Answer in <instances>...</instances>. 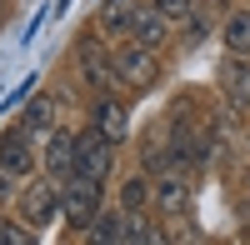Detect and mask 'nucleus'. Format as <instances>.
<instances>
[{"label":"nucleus","mask_w":250,"mask_h":245,"mask_svg":"<svg viewBox=\"0 0 250 245\" xmlns=\"http://www.w3.org/2000/svg\"><path fill=\"white\" fill-rule=\"evenodd\" d=\"M95 215H100V180L75 175L70 185H60V220H70V225H95Z\"/></svg>","instance_id":"f257e3e1"},{"label":"nucleus","mask_w":250,"mask_h":245,"mask_svg":"<svg viewBox=\"0 0 250 245\" xmlns=\"http://www.w3.org/2000/svg\"><path fill=\"white\" fill-rule=\"evenodd\" d=\"M110 165H115V140H105V135L90 125V135L75 140V175H85V180H105Z\"/></svg>","instance_id":"f03ea898"},{"label":"nucleus","mask_w":250,"mask_h":245,"mask_svg":"<svg viewBox=\"0 0 250 245\" xmlns=\"http://www.w3.org/2000/svg\"><path fill=\"white\" fill-rule=\"evenodd\" d=\"M115 75L125 80V85H135V90H145V85H155L160 80V65H155V55H150V45H125L120 55H115Z\"/></svg>","instance_id":"7ed1b4c3"},{"label":"nucleus","mask_w":250,"mask_h":245,"mask_svg":"<svg viewBox=\"0 0 250 245\" xmlns=\"http://www.w3.org/2000/svg\"><path fill=\"white\" fill-rule=\"evenodd\" d=\"M20 215L30 220V225H50V220H60V185L50 180V185H30L25 200H20Z\"/></svg>","instance_id":"20e7f679"},{"label":"nucleus","mask_w":250,"mask_h":245,"mask_svg":"<svg viewBox=\"0 0 250 245\" xmlns=\"http://www.w3.org/2000/svg\"><path fill=\"white\" fill-rule=\"evenodd\" d=\"M0 170L15 175V180H25V175L35 170V155H30L25 130H5V135H0Z\"/></svg>","instance_id":"39448f33"},{"label":"nucleus","mask_w":250,"mask_h":245,"mask_svg":"<svg viewBox=\"0 0 250 245\" xmlns=\"http://www.w3.org/2000/svg\"><path fill=\"white\" fill-rule=\"evenodd\" d=\"M220 90L235 110H250V65L230 50V60H220Z\"/></svg>","instance_id":"423d86ee"},{"label":"nucleus","mask_w":250,"mask_h":245,"mask_svg":"<svg viewBox=\"0 0 250 245\" xmlns=\"http://www.w3.org/2000/svg\"><path fill=\"white\" fill-rule=\"evenodd\" d=\"M130 35L140 40V45H160V40L165 35H170V30H165V10L155 5V0H150V5H135V15H130Z\"/></svg>","instance_id":"0eeeda50"},{"label":"nucleus","mask_w":250,"mask_h":245,"mask_svg":"<svg viewBox=\"0 0 250 245\" xmlns=\"http://www.w3.org/2000/svg\"><path fill=\"white\" fill-rule=\"evenodd\" d=\"M90 125L105 135V140H115V145H120L125 130H130V120H125V105H120V100H100V105L90 110Z\"/></svg>","instance_id":"6e6552de"},{"label":"nucleus","mask_w":250,"mask_h":245,"mask_svg":"<svg viewBox=\"0 0 250 245\" xmlns=\"http://www.w3.org/2000/svg\"><path fill=\"white\" fill-rule=\"evenodd\" d=\"M95 240H150V230L130 215H95Z\"/></svg>","instance_id":"1a4fd4ad"},{"label":"nucleus","mask_w":250,"mask_h":245,"mask_svg":"<svg viewBox=\"0 0 250 245\" xmlns=\"http://www.w3.org/2000/svg\"><path fill=\"white\" fill-rule=\"evenodd\" d=\"M45 165H50V175L75 170V135L70 130H50V140H45Z\"/></svg>","instance_id":"9d476101"},{"label":"nucleus","mask_w":250,"mask_h":245,"mask_svg":"<svg viewBox=\"0 0 250 245\" xmlns=\"http://www.w3.org/2000/svg\"><path fill=\"white\" fill-rule=\"evenodd\" d=\"M130 15H135V0H105L100 5V30L105 35H130Z\"/></svg>","instance_id":"9b49d317"},{"label":"nucleus","mask_w":250,"mask_h":245,"mask_svg":"<svg viewBox=\"0 0 250 245\" xmlns=\"http://www.w3.org/2000/svg\"><path fill=\"white\" fill-rule=\"evenodd\" d=\"M225 45L235 55H250V10H230V20H225Z\"/></svg>","instance_id":"f8f14e48"},{"label":"nucleus","mask_w":250,"mask_h":245,"mask_svg":"<svg viewBox=\"0 0 250 245\" xmlns=\"http://www.w3.org/2000/svg\"><path fill=\"white\" fill-rule=\"evenodd\" d=\"M145 200H150V180H145V175H130V180L120 185V205H125V210H140Z\"/></svg>","instance_id":"ddd939ff"},{"label":"nucleus","mask_w":250,"mask_h":245,"mask_svg":"<svg viewBox=\"0 0 250 245\" xmlns=\"http://www.w3.org/2000/svg\"><path fill=\"white\" fill-rule=\"evenodd\" d=\"M155 195H160V205H165V210L185 205V185H180V180H160V190H155Z\"/></svg>","instance_id":"4468645a"},{"label":"nucleus","mask_w":250,"mask_h":245,"mask_svg":"<svg viewBox=\"0 0 250 245\" xmlns=\"http://www.w3.org/2000/svg\"><path fill=\"white\" fill-rule=\"evenodd\" d=\"M40 125H50V100H35L25 110V130H40Z\"/></svg>","instance_id":"2eb2a0df"},{"label":"nucleus","mask_w":250,"mask_h":245,"mask_svg":"<svg viewBox=\"0 0 250 245\" xmlns=\"http://www.w3.org/2000/svg\"><path fill=\"white\" fill-rule=\"evenodd\" d=\"M155 5H160L165 15H185V10H190V5H195V0H155Z\"/></svg>","instance_id":"dca6fc26"},{"label":"nucleus","mask_w":250,"mask_h":245,"mask_svg":"<svg viewBox=\"0 0 250 245\" xmlns=\"http://www.w3.org/2000/svg\"><path fill=\"white\" fill-rule=\"evenodd\" d=\"M0 25H5V0H0Z\"/></svg>","instance_id":"f3484780"}]
</instances>
